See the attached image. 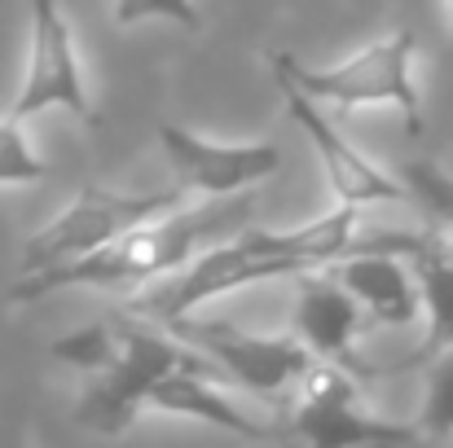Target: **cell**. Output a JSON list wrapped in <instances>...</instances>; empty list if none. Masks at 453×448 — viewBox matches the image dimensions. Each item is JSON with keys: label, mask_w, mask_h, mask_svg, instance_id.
<instances>
[{"label": "cell", "mask_w": 453, "mask_h": 448, "mask_svg": "<svg viewBox=\"0 0 453 448\" xmlns=\"http://www.w3.org/2000/svg\"><path fill=\"white\" fill-rule=\"evenodd\" d=\"M158 146L172 163L176 189L198 198H242L251 185H265L282 171L287 154L273 141H242L225 146L211 137H198L180 124H158Z\"/></svg>", "instance_id": "cell-8"}, {"label": "cell", "mask_w": 453, "mask_h": 448, "mask_svg": "<svg viewBox=\"0 0 453 448\" xmlns=\"http://www.w3.org/2000/svg\"><path fill=\"white\" fill-rule=\"evenodd\" d=\"M401 185H405L410 198H418L441 220V229L449 233V247H453V176L449 171L427 163V158H414V163H405V180Z\"/></svg>", "instance_id": "cell-17"}, {"label": "cell", "mask_w": 453, "mask_h": 448, "mask_svg": "<svg viewBox=\"0 0 453 448\" xmlns=\"http://www.w3.org/2000/svg\"><path fill=\"white\" fill-rule=\"evenodd\" d=\"M44 110H66L88 133L102 128V110L88 102L75 35L62 13V0H31V57H27L22 88L9 106V119L27 124Z\"/></svg>", "instance_id": "cell-7"}, {"label": "cell", "mask_w": 453, "mask_h": 448, "mask_svg": "<svg viewBox=\"0 0 453 448\" xmlns=\"http://www.w3.org/2000/svg\"><path fill=\"white\" fill-rule=\"evenodd\" d=\"M414 53H418V35L410 27H401V31L357 49L348 62L303 66L296 53H273L269 71L282 75L291 88H300L312 106H339V110L396 106L405 128L418 137L423 133V97L414 84Z\"/></svg>", "instance_id": "cell-3"}, {"label": "cell", "mask_w": 453, "mask_h": 448, "mask_svg": "<svg viewBox=\"0 0 453 448\" xmlns=\"http://www.w3.org/2000/svg\"><path fill=\"white\" fill-rule=\"evenodd\" d=\"M334 286H343L348 295L357 299V308L365 312L370 325L383 330H405L414 316H423L418 308V291L410 269L388 255V251H370V247H352V255L334 260L330 269H321Z\"/></svg>", "instance_id": "cell-13"}, {"label": "cell", "mask_w": 453, "mask_h": 448, "mask_svg": "<svg viewBox=\"0 0 453 448\" xmlns=\"http://www.w3.org/2000/svg\"><path fill=\"white\" fill-rule=\"evenodd\" d=\"M418 431L423 448L453 440V347L427 361V391H423V409L410 422Z\"/></svg>", "instance_id": "cell-15"}, {"label": "cell", "mask_w": 453, "mask_h": 448, "mask_svg": "<svg viewBox=\"0 0 453 448\" xmlns=\"http://www.w3.org/2000/svg\"><path fill=\"white\" fill-rule=\"evenodd\" d=\"M273 84H278V93H282V102H287L291 119L300 124L303 137H308L312 149H317V163H321L326 185H330V194L339 198V207L361 211V207L405 202V198H410V194H405V185H401L392 171H383L379 163H370L361 149L352 146V141H348V137H343V133L321 115V106H312L300 88H291L282 75H273Z\"/></svg>", "instance_id": "cell-9"}, {"label": "cell", "mask_w": 453, "mask_h": 448, "mask_svg": "<svg viewBox=\"0 0 453 448\" xmlns=\"http://www.w3.org/2000/svg\"><path fill=\"white\" fill-rule=\"evenodd\" d=\"M401 264H405L410 277H414L418 308H423V316H427V334H423V343H418L410 356L383 365V378L414 374V369H423L432 356H441V352L453 347V247L441 233H418V242L401 255Z\"/></svg>", "instance_id": "cell-12"}, {"label": "cell", "mask_w": 453, "mask_h": 448, "mask_svg": "<svg viewBox=\"0 0 453 448\" xmlns=\"http://www.w3.org/2000/svg\"><path fill=\"white\" fill-rule=\"evenodd\" d=\"M287 396L296 405H357L361 400V383L352 374L326 365V361H308Z\"/></svg>", "instance_id": "cell-16"}, {"label": "cell", "mask_w": 453, "mask_h": 448, "mask_svg": "<svg viewBox=\"0 0 453 448\" xmlns=\"http://www.w3.org/2000/svg\"><path fill=\"white\" fill-rule=\"evenodd\" d=\"M242 216H247V198H225V202H207V207H185L167 220L137 224L124 238H115L111 247H102L75 264H58L35 277H18L9 291V303H35L53 291H75V286L133 291V286H146L158 277L167 282L198 251H207V242H216L225 229L242 224Z\"/></svg>", "instance_id": "cell-2"}, {"label": "cell", "mask_w": 453, "mask_h": 448, "mask_svg": "<svg viewBox=\"0 0 453 448\" xmlns=\"http://www.w3.org/2000/svg\"><path fill=\"white\" fill-rule=\"evenodd\" d=\"M119 316V356L106 374H93L80 405H75V422L97 431V436H124L142 409H146V387L163 374L176 369H216L207 365L198 352H189L185 343H176L167 330L146 325L137 316Z\"/></svg>", "instance_id": "cell-5"}, {"label": "cell", "mask_w": 453, "mask_h": 448, "mask_svg": "<svg viewBox=\"0 0 453 448\" xmlns=\"http://www.w3.org/2000/svg\"><path fill=\"white\" fill-rule=\"evenodd\" d=\"M365 325V312L357 308V299L343 286H334L326 273H308L300 277L296 291V343L312 361H326L343 374H352L357 383H383V365L370 361L357 347V334Z\"/></svg>", "instance_id": "cell-10"}, {"label": "cell", "mask_w": 453, "mask_h": 448, "mask_svg": "<svg viewBox=\"0 0 453 448\" xmlns=\"http://www.w3.org/2000/svg\"><path fill=\"white\" fill-rule=\"evenodd\" d=\"M111 9H115V27H137L146 18H163L185 31H203V13L194 0H111Z\"/></svg>", "instance_id": "cell-19"}, {"label": "cell", "mask_w": 453, "mask_h": 448, "mask_svg": "<svg viewBox=\"0 0 453 448\" xmlns=\"http://www.w3.org/2000/svg\"><path fill=\"white\" fill-rule=\"evenodd\" d=\"M216 383H225L216 369H176V374H163L146 387V409L154 414H172V418H194L203 427H216L225 436H238V440H251V444H273V427L247 418L242 409H234Z\"/></svg>", "instance_id": "cell-14"}, {"label": "cell", "mask_w": 453, "mask_h": 448, "mask_svg": "<svg viewBox=\"0 0 453 448\" xmlns=\"http://www.w3.org/2000/svg\"><path fill=\"white\" fill-rule=\"evenodd\" d=\"M185 194L172 189H150V194H124V189H106V185H84L71 207L62 216H53L44 229H35L18 255V277H35L44 269L58 264H75L102 247H111L115 238H124L137 224H150L163 211L180 207Z\"/></svg>", "instance_id": "cell-4"}, {"label": "cell", "mask_w": 453, "mask_h": 448, "mask_svg": "<svg viewBox=\"0 0 453 448\" xmlns=\"http://www.w3.org/2000/svg\"><path fill=\"white\" fill-rule=\"evenodd\" d=\"M445 4H449V13H453V0H445Z\"/></svg>", "instance_id": "cell-20"}, {"label": "cell", "mask_w": 453, "mask_h": 448, "mask_svg": "<svg viewBox=\"0 0 453 448\" xmlns=\"http://www.w3.org/2000/svg\"><path fill=\"white\" fill-rule=\"evenodd\" d=\"M40 180H49L44 158L31 149L22 124L0 115V185H40Z\"/></svg>", "instance_id": "cell-18"}, {"label": "cell", "mask_w": 453, "mask_h": 448, "mask_svg": "<svg viewBox=\"0 0 453 448\" xmlns=\"http://www.w3.org/2000/svg\"><path fill=\"white\" fill-rule=\"evenodd\" d=\"M176 343H185L189 352H198L207 365H216V374L260 400L282 405L291 383L300 378V369L312 361L300 343L287 338H269V334H251L238 330L229 321H203V316H185L163 325Z\"/></svg>", "instance_id": "cell-6"}, {"label": "cell", "mask_w": 453, "mask_h": 448, "mask_svg": "<svg viewBox=\"0 0 453 448\" xmlns=\"http://www.w3.org/2000/svg\"><path fill=\"white\" fill-rule=\"evenodd\" d=\"M361 211L334 207L330 216L303 224V229H242L238 238L198 251L180 273H172L158 291L142 299H128L119 312L137 316L146 325H172L194 316L203 303L234 291H247L256 282H278V277H308L330 269L334 260L352 255Z\"/></svg>", "instance_id": "cell-1"}, {"label": "cell", "mask_w": 453, "mask_h": 448, "mask_svg": "<svg viewBox=\"0 0 453 448\" xmlns=\"http://www.w3.org/2000/svg\"><path fill=\"white\" fill-rule=\"evenodd\" d=\"M273 444L282 448H423L410 422L374 418L361 405H296L282 400Z\"/></svg>", "instance_id": "cell-11"}]
</instances>
